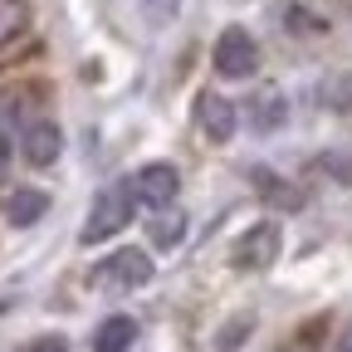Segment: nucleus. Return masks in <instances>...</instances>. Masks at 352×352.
I'll return each mask as SVG.
<instances>
[{"mask_svg": "<svg viewBox=\"0 0 352 352\" xmlns=\"http://www.w3.org/2000/svg\"><path fill=\"white\" fill-rule=\"evenodd\" d=\"M147 235H152L157 250H176V245L186 240V215H182V210H157V215L147 220Z\"/></svg>", "mask_w": 352, "mask_h": 352, "instance_id": "nucleus-12", "label": "nucleus"}, {"mask_svg": "<svg viewBox=\"0 0 352 352\" xmlns=\"http://www.w3.org/2000/svg\"><path fill=\"white\" fill-rule=\"evenodd\" d=\"M250 323H254V318H235V323L226 328V338H220V352H235V347H240V333H245Z\"/></svg>", "mask_w": 352, "mask_h": 352, "instance_id": "nucleus-17", "label": "nucleus"}, {"mask_svg": "<svg viewBox=\"0 0 352 352\" xmlns=\"http://www.w3.org/2000/svg\"><path fill=\"white\" fill-rule=\"evenodd\" d=\"M318 171H328L333 182H342V186H352V147H328L318 157Z\"/></svg>", "mask_w": 352, "mask_h": 352, "instance_id": "nucleus-15", "label": "nucleus"}, {"mask_svg": "<svg viewBox=\"0 0 352 352\" xmlns=\"http://www.w3.org/2000/svg\"><path fill=\"white\" fill-rule=\"evenodd\" d=\"M333 352H352V323L342 328V338H338V347H333Z\"/></svg>", "mask_w": 352, "mask_h": 352, "instance_id": "nucleus-19", "label": "nucleus"}, {"mask_svg": "<svg viewBox=\"0 0 352 352\" xmlns=\"http://www.w3.org/2000/svg\"><path fill=\"white\" fill-rule=\"evenodd\" d=\"M59 152H64V132H59V122H50V118L25 122V132H20V157H25L30 166H54Z\"/></svg>", "mask_w": 352, "mask_h": 352, "instance_id": "nucleus-6", "label": "nucleus"}, {"mask_svg": "<svg viewBox=\"0 0 352 352\" xmlns=\"http://www.w3.org/2000/svg\"><path fill=\"white\" fill-rule=\"evenodd\" d=\"M289 122V98L284 88H259V94L250 98V132H259V138H270V132H279Z\"/></svg>", "mask_w": 352, "mask_h": 352, "instance_id": "nucleus-7", "label": "nucleus"}, {"mask_svg": "<svg viewBox=\"0 0 352 352\" xmlns=\"http://www.w3.org/2000/svg\"><path fill=\"white\" fill-rule=\"evenodd\" d=\"M230 259H235V270H270V264L279 259V226H274V220H264V226L245 230L235 240Z\"/></svg>", "mask_w": 352, "mask_h": 352, "instance_id": "nucleus-5", "label": "nucleus"}, {"mask_svg": "<svg viewBox=\"0 0 352 352\" xmlns=\"http://www.w3.org/2000/svg\"><path fill=\"white\" fill-rule=\"evenodd\" d=\"M254 59H259V50H254L250 30H240V25L220 30V39H215V69L226 74V78H250L254 74Z\"/></svg>", "mask_w": 352, "mask_h": 352, "instance_id": "nucleus-4", "label": "nucleus"}, {"mask_svg": "<svg viewBox=\"0 0 352 352\" xmlns=\"http://www.w3.org/2000/svg\"><path fill=\"white\" fill-rule=\"evenodd\" d=\"M127 186H132V201H138V206L171 210L176 191H182V171H176L171 162H147L138 176H127Z\"/></svg>", "mask_w": 352, "mask_h": 352, "instance_id": "nucleus-3", "label": "nucleus"}, {"mask_svg": "<svg viewBox=\"0 0 352 352\" xmlns=\"http://www.w3.org/2000/svg\"><path fill=\"white\" fill-rule=\"evenodd\" d=\"M132 338H138V323H132L127 314H113V318L98 323V333H94V352H127Z\"/></svg>", "mask_w": 352, "mask_h": 352, "instance_id": "nucleus-10", "label": "nucleus"}, {"mask_svg": "<svg viewBox=\"0 0 352 352\" xmlns=\"http://www.w3.org/2000/svg\"><path fill=\"white\" fill-rule=\"evenodd\" d=\"M132 210H138V201H132V186H127V182H113V186H103V191L94 196V206H88V220H83L78 240H83V245L113 240V235L127 226V220H132Z\"/></svg>", "mask_w": 352, "mask_h": 352, "instance_id": "nucleus-1", "label": "nucleus"}, {"mask_svg": "<svg viewBox=\"0 0 352 352\" xmlns=\"http://www.w3.org/2000/svg\"><path fill=\"white\" fill-rule=\"evenodd\" d=\"M25 30H30V6L25 0H0V50L15 44Z\"/></svg>", "mask_w": 352, "mask_h": 352, "instance_id": "nucleus-13", "label": "nucleus"}, {"mask_svg": "<svg viewBox=\"0 0 352 352\" xmlns=\"http://www.w3.org/2000/svg\"><path fill=\"white\" fill-rule=\"evenodd\" d=\"M279 352H308V347H279Z\"/></svg>", "mask_w": 352, "mask_h": 352, "instance_id": "nucleus-20", "label": "nucleus"}, {"mask_svg": "<svg viewBox=\"0 0 352 352\" xmlns=\"http://www.w3.org/2000/svg\"><path fill=\"white\" fill-rule=\"evenodd\" d=\"M152 279V259L142 250H118L108 259L94 264V274H88V284L103 289V294H132V289H142Z\"/></svg>", "mask_w": 352, "mask_h": 352, "instance_id": "nucleus-2", "label": "nucleus"}, {"mask_svg": "<svg viewBox=\"0 0 352 352\" xmlns=\"http://www.w3.org/2000/svg\"><path fill=\"white\" fill-rule=\"evenodd\" d=\"M44 210H50V196H44V191H10V196H6V220H10V226H20V230L34 226Z\"/></svg>", "mask_w": 352, "mask_h": 352, "instance_id": "nucleus-11", "label": "nucleus"}, {"mask_svg": "<svg viewBox=\"0 0 352 352\" xmlns=\"http://www.w3.org/2000/svg\"><path fill=\"white\" fill-rule=\"evenodd\" d=\"M235 103L230 98H220V94H206L201 98V132H206V138L220 147V142H230L235 138Z\"/></svg>", "mask_w": 352, "mask_h": 352, "instance_id": "nucleus-8", "label": "nucleus"}, {"mask_svg": "<svg viewBox=\"0 0 352 352\" xmlns=\"http://www.w3.org/2000/svg\"><path fill=\"white\" fill-rule=\"evenodd\" d=\"M132 6H138V15L147 25H166L176 10H182V0H132Z\"/></svg>", "mask_w": 352, "mask_h": 352, "instance_id": "nucleus-16", "label": "nucleus"}, {"mask_svg": "<svg viewBox=\"0 0 352 352\" xmlns=\"http://www.w3.org/2000/svg\"><path fill=\"white\" fill-rule=\"evenodd\" d=\"M30 352H69V338H59V333L34 338V342H30Z\"/></svg>", "mask_w": 352, "mask_h": 352, "instance_id": "nucleus-18", "label": "nucleus"}, {"mask_svg": "<svg viewBox=\"0 0 352 352\" xmlns=\"http://www.w3.org/2000/svg\"><path fill=\"white\" fill-rule=\"evenodd\" d=\"M254 191H259L264 201H270L274 210H303V201H308V196H303V186L279 182V176H274V171H264V166L254 171Z\"/></svg>", "mask_w": 352, "mask_h": 352, "instance_id": "nucleus-9", "label": "nucleus"}, {"mask_svg": "<svg viewBox=\"0 0 352 352\" xmlns=\"http://www.w3.org/2000/svg\"><path fill=\"white\" fill-rule=\"evenodd\" d=\"M20 118H25V103H20V94H0V157L10 152Z\"/></svg>", "mask_w": 352, "mask_h": 352, "instance_id": "nucleus-14", "label": "nucleus"}]
</instances>
